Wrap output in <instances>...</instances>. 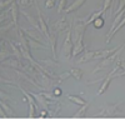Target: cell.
Wrapping results in <instances>:
<instances>
[{
	"instance_id": "obj_12",
	"label": "cell",
	"mask_w": 125,
	"mask_h": 125,
	"mask_svg": "<svg viewBox=\"0 0 125 125\" xmlns=\"http://www.w3.org/2000/svg\"><path fill=\"white\" fill-rule=\"evenodd\" d=\"M11 56H13V51H11V48H10V45L6 46V45L4 44V46L1 48V50H0V62H3L4 60L11 58Z\"/></svg>"
},
{
	"instance_id": "obj_28",
	"label": "cell",
	"mask_w": 125,
	"mask_h": 125,
	"mask_svg": "<svg viewBox=\"0 0 125 125\" xmlns=\"http://www.w3.org/2000/svg\"><path fill=\"white\" fill-rule=\"evenodd\" d=\"M13 1H15V0H0V10H3L5 8H9Z\"/></svg>"
},
{
	"instance_id": "obj_2",
	"label": "cell",
	"mask_w": 125,
	"mask_h": 125,
	"mask_svg": "<svg viewBox=\"0 0 125 125\" xmlns=\"http://www.w3.org/2000/svg\"><path fill=\"white\" fill-rule=\"evenodd\" d=\"M73 56V40H71V31L68 30L66 38L64 40V44L61 48V58H64L66 61H69Z\"/></svg>"
},
{
	"instance_id": "obj_29",
	"label": "cell",
	"mask_w": 125,
	"mask_h": 125,
	"mask_svg": "<svg viewBox=\"0 0 125 125\" xmlns=\"http://www.w3.org/2000/svg\"><path fill=\"white\" fill-rule=\"evenodd\" d=\"M111 4H113V0H104V4H103V8H101V9H103V11L105 13L106 10L111 6Z\"/></svg>"
},
{
	"instance_id": "obj_19",
	"label": "cell",
	"mask_w": 125,
	"mask_h": 125,
	"mask_svg": "<svg viewBox=\"0 0 125 125\" xmlns=\"http://www.w3.org/2000/svg\"><path fill=\"white\" fill-rule=\"evenodd\" d=\"M104 14V11H103V9H99V10H96V11H94L90 16H88V20H86V25H90V24H93V21L95 19H98L99 16H101Z\"/></svg>"
},
{
	"instance_id": "obj_32",
	"label": "cell",
	"mask_w": 125,
	"mask_h": 125,
	"mask_svg": "<svg viewBox=\"0 0 125 125\" xmlns=\"http://www.w3.org/2000/svg\"><path fill=\"white\" fill-rule=\"evenodd\" d=\"M54 5H55V0H45V6L48 9L54 8Z\"/></svg>"
},
{
	"instance_id": "obj_22",
	"label": "cell",
	"mask_w": 125,
	"mask_h": 125,
	"mask_svg": "<svg viewBox=\"0 0 125 125\" xmlns=\"http://www.w3.org/2000/svg\"><path fill=\"white\" fill-rule=\"evenodd\" d=\"M71 76V74H70V70L69 71H64L62 74H60V75H56V79H55V81L58 83V84H60V83H62L64 80H66L68 78H70Z\"/></svg>"
},
{
	"instance_id": "obj_25",
	"label": "cell",
	"mask_w": 125,
	"mask_h": 125,
	"mask_svg": "<svg viewBox=\"0 0 125 125\" xmlns=\"http://www.w3.org/2000/svg\"><path fill=\"white\" fill-rule=\"evenodd\" d=\"M40 94L43 95L46 100H58V98L54 95L53 93H48V91H40Z\"/></svg>"
},
{
	"instance_id": "obj_8",
	"label": "cell",
	"mask_w": 125,
	"mask_h": 125,
	"mask_svg": "<svg viewBox=\"0 0 125 125\" xmlns=\"http://www.w3.org/2000/svg\"><path fill=\"white\" fill-rule=\"evenodd\" d=\"M83 39H84V35H81L76 39L75 43H73V56L76 58L80 53H83L84 50V44H83Z\"/></svg>"
},
{
	"instance_id": "obj_16",
	"label": "cell",
	"mask_w": 125,
	"mask_h": 125,
	"mask_svg": "<svg viewBox=\"0 0 125 125\" xmlns=\"http://www.w3.org/2000/svg\"><path fill=\"white\" fill-rule=\"evenodd\" d=\"M28 43H29V48H34V49H46V45L44 43H40L34 39H31L28 36Z\"/></svg>"
},
{
	"instance_id": "obj_9",
	"label": "cell",
	"mask_w": 125,
	"mask_h": 125,
	"mask_svg": "<svg viewBox=\"0 0 125 125\" xmlns=\"http://www.w3.org/2000/svg\"><path fill=\"white\" fill-rule=\"evenodd\" d=\"M10 14H11V18H13V23L15 25V28L18 29L19 25H18V15H19V6H18V3L16 0L13 1L10 4Z\"/></svg>"
},
{
	"instance_id": "obj_17",
	"label": "cell",
	"mask_w": 125,
	"mask_h": 125,
	"mask_svg": "<svg viewBox=\"0 0 125 125\" xmlns=\"http://www.w3.org/2000/svg\"><path fill=\"white\" fill-rule=\"evenodd\" d=\"M110 83H111V78H110V76H106L105 79H104L101 86H100L99 90H98V95H101L103 93H105V91L108 90V88H109V85H110Z\"/></svg>"
},
{
	"instance_id": "obj_11",
	"label": "cell",
	"mask_w": 125,
	"mask_h": 125,
	"mask_svg": "<svg viewBox=\"0 0 125 125\" xmlns=\"http://www.w3.org/2000/svg\"><path fill=\"white\" fill-rule=\"evenodd\" d=\"M3 62H4L5 65H8V66H10V68H14V69H21V66H23L21 60H19V59H16V58H14V56L4 60Z\"/></svg>"
},
{
	"instance_id": "obj_27",
	"label": "cell",
	"mask_w": 125,
	"mask_h": 125,
	"mask_svg": "<svg viewBox=\"0 0 125 125\" xmlns=\"http://www.w3.org/2000/svg\"><path fill=\"white\" fill-rule=\"evenodd\" d=\"M66 8V0H59L58 4V14H61L64 11V9Z\"/></svg>"
},
{
	"instance_id": "obj_37",
	"label": "cell",
	"mask_w": 125,
	"mask_h": 125,
	"mask_svg": "<svg viewBox=\"0 0 125 125\" xmlns=\"http://www.w3.org/2000/svg\"><path fill=\"white\" fill-rule=\"evenodd\" d=\"M4 44H5V43H4V40L1 39V40H0V50H1V48L4 46Z\"/></svg>"
},
{
	"instance_id": "obj_26",
	"label": "cell",
	"mask_w": 125,
	"mask_h": 125,
	"mask_svg": "<svg viewBox=\"0 0 125 125\" xmlns=\"http://www.w3.org/2000/svg\"><path fill=\"white\" fill-rule=\"evenodd\" d=\"M93 25H94V28H96V29H100L103 25H104V19L101 18V16H99L98 19H95L93 21Z\"/></svg>"
},
{
	"instance_id": "obj_5",
	"label": "cell",
	"mask_w": 125,
	"mask_h": 125,
	"mask_svg": "<svg viewBox=\"0 0 125 125\" xmlns=\"http://www.w3.org/2000/svg\"><path fill=\"white\" fill-rule=\"evenodd\" d=\"M61 109V104L58 100H48V111H49V116L56 118L58 113Z\"/></svg>"
},
{
	"instance_id": "obj_31",
	"label": "cell",
	"mask_w": 125,
	"mask_h": 125,
	"mask_svg": "<svg viewBox=\"0 0 125 125\" xmlns=\"http://www.w3.org/2000/svg\"><path fill=\"white\" fill-rule=\"evenodd\" d=\"M124 8H125V0H119V3H118V9L115 10V14H119Z\"/></svg>"
},
{
	"instance_id": "obj_20",
	"label": "cell",
	"mask_w": 125,
	"mask_h": 125,
	"mask_svg": "<svg viewBox=\"0 0 125 125\" xmlns=\"http://www.w3.org/2000/svg\"><path fill=\"white\" fill-rule=\"evenodd\" d=\"M70 74L75 80H81L83 78V70L80 68H71L70 69Z\"/></svg>"
},
{
	"instance_id": "obj_36",
	"label": "cell",
	"mask_w": 125,
	"mask_h": 125,
	"mask_svg": "<svg viewBox=\"0 0 125 125\" xmlns=\"http://www.w3.org/2000/svg\"><path fill=\"white\" fill-rule=\"evenodd\" d=\"M0 116H3V118H8V115H6V113L4 111V109L0 106Z\"/></svg>"
},
{
	"instance_id": "obj_33",
	"label": "cell",
	"mask_w": 125,
	"mask_h": 125,
	"mask_svg": "<svg viewBox=\"0 0 125 125\" xmlns=\"http://www.w3.org/2000/svg\"><path fill=\"white\" fill-rule=\"evenodd\" d=\"M0 98H1V99H4V100H9V99H11V96H10L9 94L4 93L3 90H0Z\"/></svg>"
},
{
	"instance_id": "obj_34",
	"label": "cell",
	"mask_w": 125,
	"mask_h": 125,
	"mask_svg": "<svg viewBox=\"0 0 125 125\" xmlns=\"http://www.w3.org/2000/svg\"><path fill=\"white\" fill-rule=\"evenodd\" d=\"M53 94H54L56 98H59V96L61 95V89H60V88H55V89L53 90Z\"/></svg>"
},
{
	"instance_id": "obj_3",
	"label": "cell",
	"mask_w": 125,
	"mask_h": 125,
	"mask_svg": "<svg viewBox=\"0 0 125 125\" xmlns=\"http://www.w3.org/2000/svg\"><path fill=\"white\" fill-rule=\"evenodd\" d=\"M20 90L23 91V94L26 98V101H28V105H29V113H28V118H35V109H36V104L34 101V98L31 94H29L26 90H24L23 88H20Z\"/></svg>"
},
{
	"instance_id": "obj_30",
	"label": "cell",
	"mask_w": 125,
	"mask_h": 125,
	"mask_svg": "<svg viewBox=\"0 0 125 125\" xmlns=\"http://www.w3.org/2000/svg\"><path fill=\"white\" fill-rule=\"evenodd\" d=\"M55 61L56 60H51V59H44V60H41V62H44V64H46V68H53V65L55 64Z\"/></svg>"
},
{
	"instance_id": "obj_7",
	"label": "cell",
	"mask_w": 125,
	"mask_h": 125,
	"mask_svg": "<svg viewBox=\"0 0 125 125\" xmlns=\"http://www.w3.org/2000/svg\"><path fill=\"white\" fill-rule=\"evenodd\" d=\"M50 28H53L56 33H60V31H64L69 28V24H68V20H66V16H62L60 18L58 21H55L53 25H51Z\"/></svg>"
},
{
	"instance_id": "obj_14",
	"label": "cell",
	"mask_w": 125,
	"mask_h": 125,
	"mask_svg": "<svg viewBox=\"0 0 125 125\" xmlns=\"http://www.w3.org/2000/svg\"><path fill=\"white\" fill-rule=\"evenodd\" d=\"M95 56V50H89V51H85L84 55H81L79 59H78V62L81 64V62H86V61H90L94 59Z\"/></svg>"
},
{
	"instance_id": "obj_23",
	"label": "cell",
	"mask_w": 125,
	"mask_h": 125,
	"mask_svg": "<svg viewBox=\"0 0 125 125\" xmlns=\"http://www.w3.org/2000/svg\"><path fill=\"white\" fill-rule=\"evenodd\" d=\"M16 3L19 8H29L33 4H35V0H18Z\"/></svg>"
},
{
	"instance_id": "obj_24",
	"label": "cell",
	"mask_w": 125,
	"mask_h": 125,
	"mask_svg": "<svg viewBox=\"0 0 125 125\" xmlns=\"http://www.w3.org/2000/svg\"><path fill=\"white\" fill-rule=\"evenodd\" d=\"M13 25H14V23L11 21V23H9L8 25H4V26H0V40L3 39V35H4V34H5L6 31H8V30H9L10 28H11ZM14 26H15V25H14Z\"/></svg>"
},
{
	"instance_id": "obj_21",
	"label": "cell",
	"mask_w": 125,
	"mask_h": 125,
	"mask_svg": "<svg viewBox=\"0 0 125 125\" xmlns=\"http://www.w3.org/2000/svg\"><path fill=\"white\" fill-rule=\"evenodd\" d=\"M68 99H69L70 101H73L74 104H76V105H79V106L84 105V104L86 103L83 98H79V96H76V95H68Z\"/></svg>"
},
{
	"instance_id": "obj_13",
	"label": "cell",
	"mask_w": 125,
	"mask_h": 125,
	"mask_svg": "<svg viewBox=\"0 0 125 125\" xmlns=\"http://www.w3.org/2000/svg\"><path fill=\"white\" fill-rule=\"evenodd\" d=\"M89 106H90V103H85L84 105H81V108L73 115V118L74 119H80V118H85L86 116V111H88V109H89Z\"/></svg>"
},
{
	"instance_id": "obj_15",
	"label": "cell",
	"mask_w": 125,
	"mask_h": 125,
	"mask_svg": "<svg viewBox=\"0 0 125 125\" xmlns=\"http://www.w3.org/2000/svg\"><path fill=\"white\" fill-rule=\"evenodd\" d=\"M86 1V0H75V1L74 3H73V4H70L68 8H65L64 9V11L65 13H71V11H75V10L76 9H79L83 4H84Z\"/></svg>"
},
{
	"instance_id": "obj_35",
	"label": "cell",
	"mask_w": 125,
	"mask_h": 125,
	"mask_svg": "<svg viewBox=\"0 0 125 125\" xmlns=\"http://www.w3.org/2000/svg\"><path fill=\"white\" fill-rule=\"evenodd\" d=\"M40 116H41V118H46V116H49V111H48L46 109H41V111H40Z\"/></svg>"
},
{
	"instance_id": "obj_4",
	"label": "cell",
	"mask_w": 125,
	"mask_h": 125,
	"mask_svg": "<svg viewBox=\"0 0 125 125\" xmlns=\"http://www.w3.org/2000/svg\"><path fill=\"white\" fill-rule=\"evenodd\" d=\"M35 6H36V11H38V23H39V26H40V33L43 34L46 39H49V28L45 23V20L43 19V15H41V10L40 8L38 6L36 1H35Z\"/></svg>"
},
{
	"instance_id": "obj_1",
	"label": "cell",
	"mask_w": 125,
	"mask_h": 125,
	"mask_svg": "<svg viewBox=\"0 0 125 125\" xmlns=\"http://www.w3.org/2000/svg\"><path fill=\"white\" fill-rule=\"evenodd\" d=\"M120 106H121V103H116V104H113V105H106L98 114H95L94 118H115V116H120V115H123V113L120 110Z\"/></svg>"
},
{
	"instance_id": "obj_18",
	"label": "cell",
	"mask_w": 125,
	"mask_h": 125,
	"mask_svg": "<svg viewBox=\"0 0 125 125\" xmlns=\"http://www.w3.org/2000/svg\"><path fill=\"white\" fill-rule=\"evenodd\" d=\"M9 45H10V48H11L13 56H14V58H16V59H19V60H21L23 55H21V51H20V48H19V46H16L14 43H11V41L9 43Z\"/></svg>"
},
{
	"instance_id": "obj_10",
	"label": "cell",
	"mask_w": 125,
	"mask_h": 125,
	"mask_svg": "<svg viewBox=\"0 0 125 125\" xmlns=\"http://www.w3.org/2000/svg\"><path fill=\"white\" fill-rule=\"evenodd\" d=\"M124 25H125V16H123V19H121L120 21H119V24H118L115 28H114L113 30H110L109 33H108V35H106V44H109V43H110L111 38H113L114 35H115V34L118 33V31H119V30H120V29H121Z\"/></svg>"
},
{
	"instance_id": "obj_6",
	"label": "cell",
	"mask_w": 125,
	"mask_h": 125,
	"mask_svg": "<svg viewBox=\"0 0 125 125\" xmlns=\"http://www.w3.org/2000/svg\"><path fill=\"white\" fill-rule=\"evenodd\" d=\"M23 31L26 34V36H29V38L34 39L36 41H40V43H44L45 44V39L43 38V34H41L38 29H35V28H33V29H24Z\"/></svg>"
}]
</instances>
